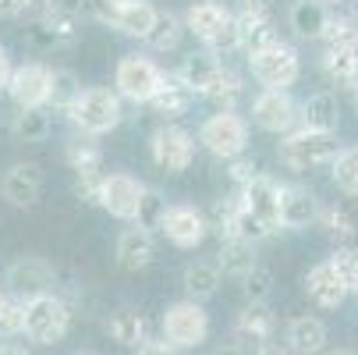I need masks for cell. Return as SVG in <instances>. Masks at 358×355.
Segmentation results:
<instances>
[{"label":"cell","mask_w":358,"mask_h":355,"mask_svg":"<svg viewBox=\"0 0 358 355\" xmlns=\"http://www.w3.org/2000/svg\"><path fill=\"white\" fill-rule=\"evenodd\" d=\"M68 327H71V309H68V302L57 298L54 291H46V295L25 302L22 334H29V341H36V344H57V341H64Z\"/></svg>","instance_id":"cell-1"},{"label":"cell","mask_w":358,"mask_h":355,"mask_svg":"<svg viewBox=\"0 0 358 355\" xmlns=\"http://www.w3.org/2000/svg\"><path fill=\"white\" fill-rule=\"evenodd\" d=\"M185 29L195 32L202 43L210 46V54H220V50H238L234 43V18L224 4L217 0H199V4L188 8L185 15Z\"/></svg>","instance_id":"cell-2"},{"label":"cell","mask_w":358,"mask_h":355,"mask_svg":"<svg viewBox=\"0 0 358 355\" xmlns=\"http://www.w3.org/2000/svg\"><path fill=\"white\" fill-rule=\"evenodd\" d=\"M68 118L85 135H103L121 125V96L110 89H82V96L71 104Z\"/></svg>","instance_id":"cell-3"},{"label":"cell","mask_w":358,"mask_h":355,"mask_svg":"<svg viewBox=\"0 0 358 355\" xmlns=\"http://www.w3.org/2000/svg\"><path fill=\"white\" fill-rule=\"evenodd\" d=\"M337 157V139L334 135H323V132H291L284 142H280V160L291 167V171H313L320 164H330Z\"/></svg>","instance_id":"cell-4"},{"label":"cell","mask_w":358,"mask_h":355,"mask_svg":"<svg viewBox=\"0 0 358 355\" xmlns=\"http://www.w3.org/2000/svg\"><path fill=\"white\" fill-rule=\"evenodd\" d=\"M248 64H252V75L259 78L266 89H284V92H287V85H291V82L298 78V71H301L298 50L287 46V43H280V39H273V43L263 46V50H255V54L248 57Z\"/></svg>","instance_id":"cell-5"},{"label":"cell","mask_w":358,"mask_h":355,"mask_svg":"<svg viewBox=\"0 0 358 355\" xmlns=\"http://www.w3.org/2000/svg\"><path fill=\"white\" fill-rule=\"evenodd\" d=\"M199 142L206 146L213 157H220V160H234L241 149H245V142H248V125H245L241 114H234V111H217L213 118L202 121V128H199Z\"/></svg>","instance_id":"cell-6"},{"label":"cell","mask_w":358,"mask_h":355,"mask_svg":"<svg viewBox=\"0 0 358 355\" xmlns=\"http://www.w3.org/2000/svg\"><path fill=\"white\" fill-rule=\"evenodd\" d=\"M210 334V316L199 302H174L164 313V341L174 348H195Z\"/></svg>","instance_id":"cell-7"},{"label":"cell","mask_w":358,"mask_h":355,"mask_svg":"<svg viewBox=\"0 0 358 355\" xmlns=\"http://www.w3.org/2000/svg\"><path fill=\"white\" fill-rule=\"evenodd\" d=\"M114 85H117V96L131 99V104H149L152 96H157V89L164 85V71L152 64L149 57H124L117 64V75H114Z\"/></svg>","instance_id":"cell-8"},{"label":"cell","mask_w":358,"mask_h":355,"mask_svg":"<svg viewBox=\"0 0 358 355\" xmlns=\"http://www.w3.org/2000/svg\"><path fill=\"white\" fill-rule=\"evenodd\" d=\"M145 185L131 174H107L99 181V207L117 221H138V207H142Z\"/></svg>","instance_id":"cell-9"},{"label":"cell","mask_w":358,"mask_h":355,"mask_svg":"<svg viewBox=\"0 0 358 355\" xmlns=\"http://www.w3.org/2000/svg\"><path fill=\"white\" fill-rule=\"evenodd\" d=\"M96 15L99 22H110L114 29L145 39V32L152 29L157 8L145 4V0H96Z\"/></svg>","instance_id":"cell-10"},{"label":"cell","mask_w":358,"mask_h":355,"mask_svg":"<svg viewBox=\"0 0 358 355\" xmlns=\"http://www.w3.org/2000/svg\"><path fill=\"white\" fill-rule=\"evenodd\" d=\"M157 228H160V231L167 235V242H174L178 249H195L202 238H206L210 221H206V214H202V210L188 207V202H178V207H167V210H164V217H160Z\"/></svg>","instance_id":"cell-11"},{"label":"cell","mask_w":358,"mask_h":355,"mask_svg":"<svg viewBox=\"0 0 358 355\" xmlns=\"http://www.w3.org/2000/svg\"><path fill=\"white\" fill-rule=\"evenodd\" d=\"M192 157H195V142H192V135L185 128L164 125L157 135H152V160H157L160 171L181 174V171H188Z\"/></svg>","instance_id":"cell-12"},{"label":"cell","mask_w":358,"mask_h":355,"mask_svg":"<svg viewBox=\"0 0 358 355\" xmlns=\"http://www.w3.org/2000/svg\"><path fill=\"white\" fill-rule=\"evenodd\" d=\"M252 118L259 128L280 135V132H291L294 121H298V104L291 99V92L284 89H266L255 96V104H252Z\"/></svg>","instance_id":"cell-13"},{"label":"cell","mask_w":358,"mask_h":355,"mask_svg":"<svg viewBox=\"0 0 358 355\" xmlns=\"http://www.w3.org/2000/svg\"><path fill=\"white\" fill-rule=\"evenodd\" d=\"M8 92L18 104V111H32V107H46V92H50V68L46 64H22L11 68L8 78Z\"/></svg>","instance_id":"cell-14"},{"label":"cell","mask_w":358,"mask_h":355,"mask_svg":"<svg viewBox=\"0 0 358 355\" xmlns=\"http://www.w3.org/2000/svg\"><path fill=\"white\" fill-rule=\"evenodd\" d=\"M238 202L248 210V214H255L263 224H270L273 231L280 228L277 224V210H280V185L273 181V178H266V174H252L245 185H241V195H238Z\"/></svg>","instance_id":"cell-15"},{"label":"cell","mask_w":358,"mask_h":355,"mask_svg":"<svg viewBox=\"0 0 358 355\" xmlns=\"http://www.w3.org/2000/svg\"><path fill=\"white\" fill-rule=\"evenodd\" d=\"M8 284L15 291V298L29 302V298H39L50 291V284H54V267L36 260V256H22L18 263L8 267Z\"/></svg>","instance_id":"cell-16"},{"label":"cell","mask_w":358,"mask_h":355,"mask_svg":"<svg viewBox=\"0 0 358 355\" xmlns=\"http://www.w3.org/2000/svg\"><path fill=\"white\" fill-rule=\"evenodd\" d=\"M316 217H320V199L309 188H301V185L280 188V210H277V224L280 228L301 231V228L316 224Z\"/></svg>","instance_id":"cell-17"},{"label":"cell","mask_w":358,"mask_h":355,"mask_svg":"<svg viewBox=\"0 0 358 355\" xmlns=\"http://www.w3.org/2000/svg\"><path fill=\"white\" fill-rule=\"evenodd\" d=\"M43 192V171L36 164H15L4 178H0V195L11 207H32Z\"/></svg>","instance_id":"cell-18"},{"label":"cell","mask_w":358,"mask_h":355,"mask_svg":"<svg viewBox=\"0 0 358 355\" xmlns=\"http://www.w3.org/2000/svg\"><path fill=\"white\" fill-rule=\"evenodd\" d=\"M152 256H157V242H152V235L145 228H124L121 238H117V263L124 270H145L152 263Z\"/></svg>","instance_id":"cell-19"},{"label":"cell","mask_w":358,"mask_h":355,"mask_svg":"<svg viewBox=\"0 0 358 355\" xmlns=\"http://www.w3.org/2000/svg\"><path fill=\"white\" fill-rule=\"evenodd\" d=\"M298 118H301V128H305V132L334 135V132H337V118H341L337 96H334V92H313V96L298 107Z\"/></svg>","instance_id":"cell-20"},{"label":"cell","mask_w":358,"mask_h":355,"mask_svg":"<svg viewBox=\"0 0 358 355\" xmlns=\"http://www.w3.org/2000/svg\"><path fill=\"white\" fill-rule=\"evenodd\" d=\"M273 39H277V36H273V22H270L266 11H255V15L241 11V15L234 18V43H238V50H245L248 57L255 54V50L270 46Z\"/></svg>","instance_id":"cell-21"},{"label":"cell","mask_w":358,"mask_h":355,"mask_svg":"<svg viewBox=\"0 0 358 355\" xmlns=\"http://www.w3.org/2000/svg\"><path fill=\"white\" fill-rule=\"evenodd\" d=\"M305 291H309V298L323 309H337L348 298V288L341 284V277L334 274L330 263H320V267H313L309 274H305Z\"/></svg>","instance_id":"cell-22"},{"label":"cell","mask_w":358,"mask_h":355,"mask_svg":"<svg viewBox=\"0 0 358 355\" xmlns=\"http://www.w3.org/2000/svg\"><path fill=\"white\" fill-rule=\"evenodd\" d=\"M327 344V327L316 316H294L287 323V351L291 355H316Z\"/></svg>","instance_id":"cell-23"},{"label":"cell","mask_w":358,"mask_h":355,"mask_svg":"<svg viewBox=\"0 0 358 355\" xmlns=\"http://www.w3.org/2000/svg\"><path fill=\"white\" fill-rule=\"evenodd\" d=\"M217 68H220V61H217V54H210V50H202V54H188L185 61H181V68H178V82L192 92V96H199L202 89H206V82L217 75Z\"/></svg>","instance_id":"cell-24"},{"label":"cell","mask_w":358,"mask_h":355,"mask_svg":"<svg viewBox=\"0 0 358 355\" xmlns=\"http://www.w3.org/2000/svg\"><path fill=\"white\" fill-rule=\"evenodd\" d=\"M327 22H330V11L320 4V0H294V8H291V29L301 39H323Z\"/></svg>","instance_id":"cell-25"},{"label":"cell","mask_w":358,"mask_h":355,"mask_svg":"<svg viewBox=\"0 0 358 355\" xmlns=\"http://www.w3.org/2000/svg\"><path fill=\"white\" fill-rule=\"evenodd\" d=\"M323 71L334 85H355L358 82V46H334L323 54Z\"/></svg>","instance_id":"cell-26"},{"label":"cell","mask_w":358,"mask_h":355,"mask_svg":"<svg viewBox=\"0 0 358 355\" xmlns=\"http://www.w3.org/2000/svg\"><path fill=\"white\" fill-rule=\"evenodd\" d=\"M270 334H273V316H270V309L263 306V302H248V309H245L241 320H238V341H252L255 348H259V344L270 341Z\"/></svg>","instance_id":"cell-27"},{"label":"cell","mask_w":358,"mask_h":355,"mask_svg":"<svg viewBox=\"0 0 358 355\" xmlns=\"http://www.w3.org/2000/svg\"><path fill=\"white\" fill-rule=\"evenodd\" d=\"M192 99H195V96H192L174 75H164V85L157 89V96H152L149 104L157 107L164 118H181V114L192 107Z\"/></svg>","instance_id":"cell-28"},{"label":"cell","mask_w":358,"mask_h":355,"mask_svg":"<svg viewBox=\"0 0 358 355\" xmlns=\"http://www.w3.org/2000/svg\"><path fill=\"white\" fill-rule=\"evenodd\" d=\"M227 238H234V242H245V245H255V242H263V238H270L273 235V228L270 224H263L255 214H248L241 202H238V210L231 214V221H227V231H224Z\"/></svg>","instance_id":"cell-29"},{"label":"cell","mask_w":358,"mask_h":355,"mask_svg":"<svg viewBox=\"0 0 358 355\" xmlns=\"http://www.w3.org/2000/svg\"><path fill=\"white\" fill-rule=\"evenodd\" d=\"M213 267H217L220 274H227V277H245V274L255 267V252H252V245L227 238V242L220 245V260H217Z\"/></svg>","instance_id":"cell-30"},{"label":"cell","mask_w":358,"mask_h":355,"mask_svg":"<svg viewBox=\"0 0 358 355\" xmlns=\"http://www.w3.org/2000/svg\"><path fill=\"white\" fill-rule=\"evenodd\" d=\"M199 96H206V99H213V104H220V111H234L231 104L241 96V78H238V71H231V68H217V75L206 82V89H202Z\"/></svg>","instance_id":"cell-31"},{"label":"cell","mask_w":358,"mask_h":355,"mask_svg":"<svg viewBox=\"0 0 358 355\" xmlns=\"http://www.w3.org/2000/svg\"><path fill=\"white\" fill-rule=\"evenodd\" d=\"M217 288H220V270L213 267V263H188V270H185V291L192 295V302H202V298H210V295H217Z\"/></svg>","instance_id":"cell-32"},{"label":"cell","mask_w":358,"mask_h":355,"mask_svg":"<svg viewBox=\"0 0 358 355\" xmlns=\"http://www.w3.org/2000/svg\"><path fill=\"white\" fill-rule=\"evenodd\" d=\"M82 96V85L75 78V71L61 68V71H50V92H46V104L50 107H57V111H71V104Z\"/></svg>","instance_id":"cell-33"},{"label":"cell","mask_w":358,"mask_h":355,"mask_svg":"<svg viewBox=\"0 0 358 355\" xmlns=\"http://www.w3.org/2000/svg\"><path fill=\"white\" fill-rule=\"evenodd\" d=\"M107 330H110V337L117 344H142L145 341V316L135 313V309H117L110 316Z\"/></svg>","instance_id":"cell-34"},{"label":"cell","mask_w":358,"mask_h":355,"mask_svg":"<svg viewBox=\"0 0 358 355\" xmlns=\"http://www.w3.org/2000/svg\"><path fill=\"white\" fill-rule=\"evenodd\" d=\"M181 32H185V25H181L178 15L157 11V18H152V29L145 32V43H149L152 50H174L178 39H181Z\"/></svg>","instance_id":"cell-35"},{"label":"cell","mask_w":358,"mask_h":355,"mask_svg":"<svg viewBox=\"0 0 358 355\" xmlns=\"http://www.w3.org/2000/svg\"><path fill=\"white\" fill-rule=\"evenodd\" d=\"M330 164H334V181H337V188L348 192V195H358V146L337 149V157H334Z\"/></svg>","instance_id":"cell-36"},{"label":"cell","mask_w":358,"mask_h":355,"mask_svg":"<svg viewBox=\"0 0 358 355\" xmlns=\"http://www.w3.org/2000/svg\"><path fill=\"white\" fill-rule=\"evenodd\" d=\"M15 132H18V139H25V142H43V139L50 135V114H46L43 107L18 111V118H15Z\"/></svg>","instance_id":"cell-37"},{"label":"cell","mask_w":358,"mask_h":355,"mask_svg":"<svg viewBox=\"0 0 358 355\" xmlns=\"http://www.w3.org/2000/svg\"><path fill=\"white\" fill-rule=\"evenodd\" d=\"M68 164H71V171L78 178L82 174H99V149L89 139H75V142H68Z\"/></svg>","instance_id":"cell-38"},{"label":"cell","mask_w":358,"mask_h":355,"mask_svg":"<svg viewBox=\"0 0 358 355\" xmlns=\"http://www.w3.org/2000/svg\"><path fill=\"white\" fill-rule=\"evenodd\" d=\"M327 263L334 267V274L341 277V284H344L348 291H358V249L344 245V249H337V252H334V256H330Z\"/></svg>","instance_id":"cell-39"},{"label":"cell","mask_w":358,"mask_h":355,"mask_svg":"<svg viewBox=\"0 0 358 355\" xmlns=\"http://www.w3.org/2000/svg\"><path fill=\"white\" fill-rule=\"evenodd\" d=\"M241 281H245V298H248V302H266V295L273 291V274H270V267H263V263H255Z\"/></svg>","instance_id":"cell-40"},{"label":"cell","mask_w":358,"mask_h":355,"mask_svg":"<svg viewBox=\"0 0 358 355\" xmlns=\"http://www.w3.org/2000/svg\"><path fill=\"white\" fill-rule=\"evenodd\" d=\"M323 39H327V50H334V46H358V25H355L351 18H337V15H330Z\"/></svg>","instance_id":"cell-41"},{"label":"cell","mask_w":358,"mask_h":355,"mask_svg":"<svg viewBox=\"0 0 358 355\" xmlns=\"http://www.w3.org/2000/svg\"><path fill=\"white\" fill-rule=\"evenodd\" d=\"M316 221H323V231L330 235V238H337V242H348V238H355V221H351V214H344V210H320V217Z\"/></svg>","instance_id":"cell-42"},{"label":"cell","mask_w":358,"mask_h":355,"mask_svg":"<svg viewBox=\"0 0 358 355\" xmlns=\"http://www.w3.org/2000/svg\"><path fill=\"white\" fill-rule=\"evenodd\" d=\"M22 323H25V302L22 298H4L0 302V334L15 337V334H22Z\"/></svg>","instance_id":"cell-43"},{"label":"cell","mask_w":358,"mask_h":355,"mask_svg":"<svg viewBox=\"0 0 358 355\" xmlns=\"http://www.w3.org/2000/svg\"><path fill=\"white\" fill-rule=\"evenodd\" d=\"M164 202H160V195L157 192H149L145 188V195H142V207H138V228H152V224H160V217H164Z\"/></svg>","instance_id":"cell-44"},{"label":"cell","mask_w":358,"mask_h":355,"mask_svg":"<svg viewBox=\"0 0 358 355\" xmlns=\"http://www.w3.org/2000/svg\"><path fill=\"white\" fill-rule=\"evenodd\" d=\"M54 11H57V0H25V8H22V15L32 22H46Z\"/></svg>","instance_id":"cell-45"},{"label":"cell","mask_w":358,"mask_h":355,"mask_svg":"<svg viewBox=\"0 0 358 355\" xmlns=\"http://www.w3.org/2000/svg\"><path fill=\"white\" fill-rule=\"evenodd\" d=\"M138 355H178V348L167 344V341H142L138 344Z\"/></svg>","instance_id":"cell-46"},{"label":"cell","mask_w":358,"mask_h":355,"mask_svg":"<svg viewBox=\"0 0 358 355\" xmlns=\"http://www.w3.org/2000/svg\"><path fill=\"white\" fill-rule=\"evenodd\" d=\"M22 8H25V0H0V15H4V18L22 15Z\"/></svg>","instance_id":"cell-47"},{"label":"cell","mask_w":358,"mask_h":355,"mask_svg":"<svg viewBox=\"0 0 358 355\" xmlns=\"http://www.w3.org/2000/svg\"><path fill=\"white\" fill-rule=\"evenodd\" d=\"M8 78H11V61L4 54V46H0V89H8Z\"/></svg>","instance_id":"cell-48"},{"label":"cell","mask_w":358,"mask_h":355,"mask_svg":"<svg viewBox=\"0 0 358 355\" xmlns=\"http://www.w3.org/2000/svg\"><path fill=\"white\" fill-rule=\"evenodd\" d=\"M255 355H291V351H287V348H280V344H273V341H266V344L255 348Z\"/></svg>","instance_id":"cell-49"},{"label":"cell","mask_w":358,"mask_h":355,"mask_svg":"<svg viewBox=\"0 0 358 355\" xmlns=\"http://www.w3.org/2000/svg\"><path fill=\"white\" fill-rule=\"evenodd\" d=\"M241 11L255 15V11H266V0H241Z\"/></svg>","instance_id":"cell-50"},{"label":"cell","mask_w":358,"mask_h":355,"mask_svg":"<svg viewBox=\"0 0 358 355\" xmlns=\"http://www.w3.org/2000/svg\"><path fill=\"white\" fill-rule=\"evenodd\" d=\"M0 355H32V351L22 344H0Z\"/></svg>","instance_id":"cell-51"},{"label":"cell","mask_w":358,"mask_h":355,"mask_svg":"<svg viewBox=\"0 0 358 355\" xmlns=\"http://www.w3.org/2000/svg\"><path fill=\"white\" fill-rule=\"evenodd\" d=\"M217 355H245V351H241V344H227V348H220Z\"/></svg>","instance_id":"cell-52"},{"label":"cell","mask_w":358,"mask_h":355,"mask_svg":"<svg viewBox=\"0 0 358 355\" xmlns=\"http://www.w3.org/2000/svg\"><path fill=\"white\" fill-rule=\"evenodd\" d=\"M330 355H358V351H351V348H337V351H330Z\"/></svg>","instance_id":"cell-53"},{"label":"cell","mask_w":358,"mask_h":355,"mask_svg":"<svg viewBox=\"0 0 358 355\" xmlns=\"http://www.w3.org/2000/svg\"><path fill=\"white\" fill-rule=\"evenodd\" d=\"M355 107H358V82H355Z\"/></svg>","instance_id":"cell-54"},{"label":"cell","mask_w":358,"mask_h":355,"mask_svg":"<svg viewBox=\"0 0 358 355\" xmlns=\"http://www.w3.org/2000/svg\"><path fill=\"white\" fill-rule=\"evenodd\" d=\"M320 4H323V8H327V4H337V0H320Z\"/></svg>","instance_id":"cell-55"},{"label":"cell","mask_w":358,"mask_h":355,"mask_svg":"<svg viewBox=\"0 0 358 355\" xmlns=\"http://www.w3.org/2000/svg\"><path fill=\"white\" fill-rule=\"evenodd\" d=\"M351 8H355V15H358V0H351Z\"/></svg>","instance_id":"cell-56"},{"label":"cell","mask_w":358,"mask_h":355,"mask_svg":"<svg viewBox=\"0 0 358 355\" xmlns=\"http://www.w3.org/2000/svg\"><path fill=\"white\" fill-rule=\"evenodd\" d=\"M4 298H8V295H4V291H0V302H4Z\"/></svg>","instance_id":"cell-57"}]
</instances>
